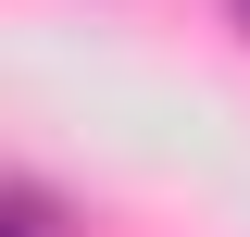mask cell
I'll list each match as a JSON object with an SVG mask.
<instances>
[{
  "instance_id": "2",
  "label": "cell",
  "mask_w": 250,
  "mask_h": 237,
  "mask_svg": "<svg viewBox=\"0 0 250 237\" xmlns=\"http://www.w3.org/2000/svg\"><path fill=\"white\" fill-rule=\"evenodd\" d=\"M0 237H38V225H13V212H0Z\"/></svg>"
},
{
  "instance_id": "1",
  "label": "cell",
  "mask_w": 250,
  "mask_h": 237,
  "mask_svg": "<svg viewBox=\"0 0 250 237\" xmlns=\"http://www.w3.org/2000/svg\"><path fill=\"white\" fill-rule=\"evenodd\" d=\"M225 25H238V38H250V0H225Z\"/></svg>"
}]
</instances>
